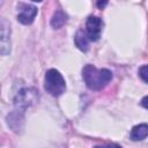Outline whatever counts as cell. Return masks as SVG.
Returning <instances> with one entry per match:
<instances>
[{
	"label": "cell",
	"instance_id": "obj_1",
	"mask_svg": "<svg viewBox=\"0 0 148 148\" xmlns=\"http://www.w3.org/2000/svg\"><path fill=\"white\" fill-rule=\"evenodd\" d=\"M112 76L113 75L111 71L106 68L98 69L94 65H90V64L86 65L82 69V77H83L86 86L90 90H94V91L104 89L112 80Z\"/></svg>",
	"mask_w": 148,
	"mask_h": 148
},
{
	"label": "cell",
	"instance_id": "obj_2",
	"mask_svg": "<svg viewBox=\"0 0 148 148\" xmlns=\"http://www.w3.org/2000/svg\"><path fill=\"white\" fill-rule=\"evenodd\" d=\"M44 88L51 96H54V97H58L65 92L66 82L59 71L51 68L45 73Z\"/></svg>",
	"mask_w": 148,
	"mask_h": 148
},
{
	"label": "cell",
	"instance_id": "obj_3",
	"mask_svg": "<svg viewBox=\"0 0 148 148\" xmlns=\"http://www.w3.org/2000/svg\"><path fill=\"white\" fill-rule=\"evenodd\" d=\"M37 92L38 91L34 88H23V89H21L14 98V103H15L16 109L17 110H24L30 104H32L36 101Z\"/></svg>",
	"mask_w": 148,
	"mask_h": 148
},
{
	"label": "cell",
	"instance_id": "obj_4",
	"mask_svg": "<svg viewBox=\"0 0 148 148\" xmlns=\"http://www.w3.org/2000/svg\"><path fill=\"white\" fill-rule=\"evenodd\" d=\"M103 21L97 16H89L86 22V34L90 42H96L101 37Z\"/></svg>",
	"mask_w": 148,
	"mask_h": 148
},
{
	"label": "cell",
	"instance_id": "obj_5",
	"mask_svg": "<svg viewBox=\"0 0 148 148\" xmlns=\"http://www.w3.org/2000/svg\"><path fill=\"white\" fill-rule=\"evenodd\" d=\"M20 12L17 14V20L22 24H31L37 15V7L30 3H20Z\"/></svg>",
	"mask_w": 148,
	"mask_h": 148
},
{
	"label": "cell",
	"instance_id": "obj_6",
	"mask_svg": "<svg viewBox=\"0 0 148 148\" xmlns=\"http://www.w3.org/2000/svg\"><path fill=\"white\" fill-rule=\"evenodd\" d=\"M0 52L2 56H6L10 52V29L9 24L5 18L1 20V42H0Z\"/></svg>",
	"mask_w": 148,
	"mask_h": 148
},
{
	"label": "cell",
	"instance_id": "obj_7",
	"mask_svg": "<svg viewBox=\"0 0 148 148\" xmlns=\"http://www.w3.org/2000/svg\"><path fill=\"white\" fill-rule=\"evenodd\" d=\"M133 141H140L148 136V124H139L131 130L130 134Z\"/></svg>",
	"mask_w": 148,
	"mask_h": 148
},
{
	"label": "cell",
	"instance_id": "obj_8",
	"mask_svg": "<svg viewBox=\"0 0 148 148\" xmlns=\"http://www.w3.org/2000/svg\"><path fill=\"white\" fill-rule=\"evenodd\" d=\"M74 42H75V45H76L81 51H83V52L88 51V49H89V42H90V40H89V38H88L86 31L79 30V31L76 32L75 37H74Z\"/></svg>",
	"mask_w": 148,
	"mask_h": 148
},
{
	"label": "cell",
	"instance_id": "obj_9",
	"mask_svg": "<svg viewBox=\"0 0 148 148\" xmlns=\"http://www.w3.org/2000/svg\"><path fill=\"white\" fill-rule=\"evenodd\" d=\"M66 22H67V14H65L60 9H58L57 12H54V14L52 15V18H51V25H52V28H54V29L61 28Z\"/></svg>",
	"mask_w": 148,
	"mask_h": 148
},
{
	"label": "cell",
	"instance_id": "obj_10",
	"mask_svg": "<svg viewBox=\"0 0 148 148\" xmlns=\"http://www.w3.org/2000/svg\"><path fill=\"white\" fill-rule=\"evenodd\" d=\"M139 76L142 79V81L148 83V65H143L139 68Z\"/></svg>",
	"mask_w": 148,
	"mask_h": 148
},
{
	"label": "cell",
	"instance_id": "obj_11",
	"mask_svg": "<svg viewBox=\"0 0 148 148\" xmlns=\"http://www.w3.org/2000/svg\"><path fill=\"white\" fill-rule=\"evenodd\" d=\"M92 148H121V146L117 145V143H109V145H99V146H95Z\"/></svg>",
	"mask_w": 148,
	"mask_h": 148
},
{
	"label": "cell",
	"instance_id": "obj_12",
	"mask_svg": "<svg viewBox=\"0 0 148 148\" xmlns=\"http://www.w3.org/2000/svg\"><path fill=\"white\" fill-rule=\"evenodd\" d=\"M141 105L148 110V96H145L142 99H141Z\"/></svg>",
	"mask_w": 148,
	"mask_h": 148
},
{
	"label": "cell",
	"instance_id": "obj_13",
	"mask_svg": "<svg viewBox=\"0 0 148 148\" xmlns=\"http://www.w3.org/2000/svg\"><path fill=\"white\" fill-rule=\"evenodd\" d=\"M108 5V2L106 1H104V2H97V6L99 7V8H103L104 6H106Z\"/></svg>",
	"mask_w": 148,
	"mask_h": 148
}]
</instances>
